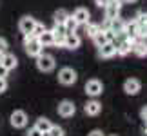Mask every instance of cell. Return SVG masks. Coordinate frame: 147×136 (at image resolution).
<instances>
[{
  "instance_id": "cell-1",
  "label": "cell",
  "mask_w": 147,
  "mask_h": 136,
  "mask_svg": "<svg viewBox=\"0 0 147 136\" xmlns=\"http://www.w3.org/2000/svg\"><path fill=\"white\" fill-rule=\"evenodd\" d=\"M24 45H26L27 55L35 56V58L38 55H42V51H44V45L38 42L36 36H33V35H24Z\"/></svg>"
},
{
  "instance_id": "cell-2",
  "label": "cell",
  "mask_w": 147,
  "mask_h": 136,
  "mask_svg": "<svg viewBox=\"0 0 147 136\" xmlns=\"http://www.w3.org/2000/svg\"><path fill=\"white\" fill-rule=\"evenodd\" d=\"M78 80V75L75 69H71V67H64V69H60L58 73V82L62 86H73Z\"/></svg>"
},
{
  "instance_id": "cell-3",
  "label": "cell",
  "mask_w": 147,
  "mask_h": 136,
  "mask_svg": "<svg viewBox=\"0 0 147 136\" xmlns=\"http://www.w3.org/2000/svg\"><path fill=\"white\" fill-rule=\"evenodd\" d=\"M36 67L40 69L42 73H49L55 69V58L51 55H38L36 56Z\"/></svg>"
},
{
  "instance_id": "cell-4",
  "label": "cell",
  "mask_w": 147,
  "mask_h": 136,
  "mask_svg": "<svg viewBox=\"0 0 147 136\" xmlns=\"http://www.w3.org/2000/svg\"><path fill=\"white\" fill-rule=\"evenodd\" d=\"M104 9H105V18H109V20L116 18L122 11V0H111V2H107Z\"/></svg>"
},
{
  "instance_id": "cell-5",
  "label": "cell",
  "mask_w": 147,
  "mask_h": 136,
  "mask_svg": "<svg viewBox=\"0 0 147 136\" xmlns=\"http://www.w3.org/2000/svg\"><path fill=\"white\" fill-rule=\"evenodd\" d=\"M75 112H76V107H75V104H73L71 100H64V102H60V104H58V114L60 116L71 118Z\"/></svg>"
},
{
  "instance_id": "cell-6",
  "label": "cell",
  "mask_w": 147,
  "mask_h": 136,
  "mask_svg": "<svg viewBox=\"0 0 147 136\" xmlns=\"http://www.w3.org/2000/svg\"><path fill=\"white\" fill-rule=\"evenodd\" d=\"M11 125L16 127V129H22L27 125V114L24 111H15L11 114Z\"/></svg>"
},
{
  "instance_id": "cell-7",
  "label": "cell",
  "mask_w": 147,
  "mask_h": 136,
  "mask_svg": "<svg viewBox=\"0 0 147 136\" xmlns=\"http://www.w3.org/2000/svg\"><path fill=\"white\" fill-rule=\"evenodd\" d=\"M102 91H104V86H102V82L100 80H89L86 83V93L89 96H100L102 94Z\"/></svg>"
},
{
  "instance_id": "cell-8",
  "label": "cell",
  "mask_w": 147,
  "mask_h": 136,
  "mask_svg": "<svg viewBox=\"0 0 147 136\" xmlns=\"http://www.w3.org/2000/svg\"><path fill=\"white\" fill-rule=\"evenodd\" d=\"M36 26V20L31 18V16H24V18H20V24H18V29L24 33V35H31L33 29H35Z\"/></svg>"
},
{
  "instance_id": "cell-9",
  "label": "cell",
  "mask_w": 147,
  "mask_h": 136,
  "mask_svg": "<svg viewBox=\"0 0 147 136\" xmlns=\"http://www.w3.org/2000/svg\"><path fill=\"white\" fill-rule=\"evenodd\" d=\"M140 89H142V83H140V80H136V78H127L125 83H123V91H125L127 94H138Z\"/></svg>"
},
{
  "instance_id": "cell-10",
  "label": "cell",
  "mask_w": 147,
  "mask_h": 136,
  "mask_svg": "<svg viewBox=\"0 0 147 136\" xmlns=\"http://www.w3.org/2000/svg\"><path fill=\"white\" fill-rule=\"evenodd\" d=\"M80 42H82L80 36H78L75 31H73V33H67V35H65V42H64V47L65 49H78V47H80Z\"/></svg>"
},
{
  "instance_id": "cell-11",
  "label": "cell",
  "mask_w": 147,
  "mask_h": 136,
  "mask_svg": "<svg viewBox=\"0 0 147 136\" xmlns=\"http://www.w3.org/2000/svg\"><path fill=\"white\" fill-rule=\"evenodd\" d=\"M98 55L102 58H111V56L116 55V44L115 42H107L102 47H98Z\"/></svg>"
},
{
  "instance_id": "cell-12",
  "label": "cell",
  "mask_w": 147,
  "mask_h": 136,
  "mask_svg": "<svg viewBox=\"0 0 147 136\" xmlns=\"http://www.w3.org/2000/svg\"><path fill=\"white\" fill-rule=\"evenodd\" d=\"M73 18L78 22V26H86L89 22V11L86 7H76L75 13H73Z\"/></svg>"
},
{
  "instance_id": "cell-13",
  "label": "cell",
  "mask_w": 147,
  "mask_h": 136,
  "mask_svg": "<svg viewBox=\"0 0 147 136\" xmlns=\"http://www.w3.org/2000/svg\"><path fill=\"white\" fill-rule=\"evenodd\" d=\"M84 111H86V114H89V116H96L98 112L102 111V104L96 102V100H91V102H87V104H86Z\"/></svg>"
},
{
  "instance_id": "cell-14",
  "label": "cell",
  "mask_w": 147,
  "mask_h": 136,
  "mask_svg": "<svg viewBox=\"0 0 147 136\" xmlns=\"http://www.w3.org/2000/svg\"><path fill=\"white\" fill-rule=\"evenodd\" d=\"M133 53L136 55V56H140V58H144V56H147V42L145 40H136L133 44Z\"/></svg>"
},
{
  "instance_id": "cell-15",
  "label": "cell",
  "mask_w": 147,
  "mask_h": 136,
  "mask_svg": "<svg viewBox=\"0 0 147 136\" xmlns=\"http://www.w3.org/2000/svg\"><path fill=\"white\" fill-rule=\"evenodd\" d=\"M133 44L134 42H131V40H122L120 44H116V55H122V56H125V55H129L133 51Z\"/></svg>"
},
{
  "instance_id": "cell-16",
  "label": "cell",
  "mask_w": 147,
  "mask_h": 136,
  "mask_svg": "<svg viewBox=\"0 0 147 136\" xmlns=\"http://www.w3.org/2000/svg\"><path fill=\"white\" fill-rule=\"evenodd\" d=\"M38 42H40L44 47H49V45H55V35H53V29L51 31H44L40 36H38Z\"/></svg>"
},
{
  "instance_id": "cell-17",
  "label": "cell",
  "mask_w": 147,
  "mask_h": 136,
  "mask_svg": "<svg viewBox=\"0 0 147 136\" xmlns=\"http://www.w3.org/2000/svg\"><path fill=\"white\" fill-rule=\"evenodd\" d=\"M123 27H125V22H123L122 18H113L111 20V26H109V29L115 33V35H123Z\"/></svg>"
},
{
  "instance_id": "cell-18",
  "label": "cell",
  "mask_w": 147,
  "mask_h": 136,
  "mask_svg": "<svg viewBox=\"0 0 147 136\" xmlns=\"http://www.w3.org/2000/svg\"><path fill=\"white\" fill-rule=\"evenodd\" d=\"M16 64H18V60H16V56L15 55H9V53H4V58H2V65L5 67L7 71L11 69H15Z\"/></svg>"
},
{
  "instance_id": "cell-19",
  "label": "cell",
  "mask_w": 147,
  "mask_h": 136,
  "mask_svg": "<svg viewBox=\"0 0 147 136\" xmlns=\"http://www.w3.org/2000/svg\"><path fill=\"white\" fill-rule=\"evenodd\" d=\"M35 127H36L40 133H44V134H46V133L49 131V129L53 127V123H51V120H47V118H44V116H42V118H38V120H36Z\"/></svg>"
},
{
  "instance_id": "cell-20",
  "label": "cell",
  "mask_w": 147,
  "mask_h": 136,
  "mask_svg": "<svg viewBox=\"0 0 147 136\" xmlns=\"http://www.w3.org/2000/svg\"><path fill=\"white\" fill-rule=\"evenodd\" d=\"M93 40H94V44H96L98 47H102L104 44L109 42V40H107V35H105V31H104V29H100V31L96 33V35L93 36Z\"/></svg>"
},
{
  "instance_id": "cell-21",
  "label": "cell",
  "mask_w": 147,
  "mask_h": 136,
  "mask_svg": "<svg viewBox=\"0 0 147 136\" xmlns=\"http://www.w3.org/2000/svg\"><path fill=\"white\" fill-rule=\"evenodd\" d=\"M67 16H69V13L64 9H58L55 13V24H65V20H67Z\"/></svg>"
},
{
  "instance_id": "cell-22",
  "label": "cell",
  "mask_w": 147,
  "mask_h": 136,
  "mask_svg": "<svg viewBox=\"0 0 147 136\" xmlns=\"http://www.w3.org/2000/svg\"><path fill=\"white\" fill-rule=\"evenodd\" d=\"M100 29H102L100 24H91V22H87V24H86V33H87V36H91V38L96 35Z\"/></svg>"
},
{
  "instance_id": "cell-23",
  "label": "cell",
  "mask_w": 147,
  "mask_h": 136,
  "mask_svg": "<svg viewBox=\"0 0 147 136\" xmlns=\"http://www.w3.org/2000/svg\"><path fill=\"white\" fill-rule=\"evenodd\" d=\"M65 29H67V33H73V31H76V27H78V22L75 20V18H73V16L69 15V16H67V20H65Z\"/></svg>"
},
{
  "instance_id": "cell-24",
  "label": "cell",
  "mask_w": 147,
  "mask_h": 136,
  "mask_svg": "<svg viewBox=\"0 0 147 136\" xmlns=\"http://www.w3.org/2000/svg\"><path fill=\"white\" fill-rule=\"evenodd\" d=\"M53 35H55V45H60V47H64V42H65V35H67V33L53 31Z\"/></svg>"
},
{
  "instance_id": "cell-25",
  "label": "cell",
  "mask_w": 147,
  "mask_h": 136,
  "mask_svg": "<svg viewBox=\"0 0 147 136\" xmlns=\"http://www.w3.org/2000/svg\"><path fill=\"white\" fill-rule=\"evenodd\" d=\"M46 136H64V131H62V127L53 125V127H51L49 131L46 133Z\"/></svg>"
},
{
  "instance_id": "cell-26",
  "label": "cell",
  "mask_w": 147,
  "mask_h": 136,
  "mask_svg": "<svg viewBox=\"0 0 147 136\" xmlns=\"http://www.w3.org/2000/svg\"><path fill=\"white\" fill-rule=\"evenodd\" d=\"M138 38H142V40H145L147 38V24H140L138 26V33H136Z\"/></svg>"
},
{
  "instance_id": "cell-27",
  "label": "cell",
  "mask_w": 147,
  "mask_h": 136,
  "mask_svg": "<svg viewBox=\"0 0 147 136\" xmlns=\"http://www.w3.org/2000/svg\"><path fill=\"white\" fill-rule=\"evenodd\" d=\"M44 31H46V27H44V24H38V22H36V26H35V29H33V33H31V35L38 38V36H40Z\"/></svg>"
},
{
  "instance_id": "cell-28",
  "label": "cell",
  "mask_w": 147,
  "mask_h": 136,
  "mask_svg": "<svg viewBox=\"0 0 147 136\" xmlns=\"http://www.w3.org/2000/svg\"><path fill=\"white\" fill-rule=\"evenodd\" d=\"M27 136H46L44 133H40L36 127H33V129H29V133H27Z\"/></svg>"
},
{
  "instance_id": "cell-29",
  "label": "cell",
  "mask_w": 147,
  "mask_h": 136,
  "mask_svg": "<svg viewBox=\"0 0 147 136\" xmlns=\"http://www.w3.org/2000/svg\"><path fill=\"white\" fill-rule=\"evenodd\" d=\"M7 51V42H5V38H0V53H5Z\"/></svg>"
},
{
  "instance_id": "cell-30",
  "label": "cell",
  "mask_w": 147,
  "mask_h": 136,
  "mask_svg": "<svg viewBox=\"0 0 147 136\" xmlns=\"http://www.w3.org/2000/svg\"><path fill=\"white\" fill-rule=\"evenodd\" d=\"M5 89H7V82H5V78H0V93H4Z\"/></svg>"
},
{
  "instance_id": "cell-31",
  "label": "cell",
  "mask_w": 147,
  "mask_h": 136,
  "mask_svg": "<svg viewBox=\"0 0 147 136\" xmlns=\"http://www.w3.org/2000/svg\"><path fill=\"white\" fill-rule=\"evenodd\" d=\"M7 73H9V71L5 69L2 64H0V78H5V76H7Z\"/></svg>"
},
{
  "instance_id": "cell-32",
  "label": "cell",
  "mask_w": 147,
  "mask_h": 136,
  "mask_svg": "<svg viewBox=\"0 0 147 136\" xmlns=\"http://www.w3.org/2000/svg\"><path fill=\"white\" fill-rule=\"evenodd\" d=\"M87 136H105V134H104V133H102V131H100V129H94V131H91V133H89Z\"/></svg>"
},
{
  "instance_id": "cell-33",
  "label": "cell",
  "mask_w": 147,
  "mask_h": 136,
  "mask_svg": "<svg viewBox=\"0 0 147 136\" xmlns=\"http://www.w3.org/2000/svg\"><path fill=\"white\" fill-rule=\"evenodd\" d=\"M107 2H109V0H96V5H98V7H105Z\"/></svg>"
},
{
  "instance_id": "cell-34",
  "label": "cell",
  "mask_w": 147,
  "mask_h": 136,
  "mask_svg": "<svg viewBox=\"0 0 147 136\" xmlns=\"http://www.w3.org/2000/svg\"><path fill=\"white\" fill-rule=\"evenodd\" d=\"M140 114H142V118H144V120L147 122V105H145L144 109H142V112H140Z\"/></svg>"
},
{
  "instance_id": "cell-35",
  "label": "cell",
  "mask_w": 147,
  "mask_h": 136,
  "mask_svg": "<svg viewBox=\"0 0 147 136\" xmlns=\"http://www.w3.org/2000/svg\"><path fill=\"white\" fill-rule=\"evenodd\" d=\"M2 58H4V53H0V64H2Z\"/></svg>"
},
{
  "instance_id": "cell-36",
  "label": "cell",
  "mask_w": 147,
  "mask_h": 136,
  "mask_svg": "<svg viewBox=\"0 0 147 136\" xmlns=\"http://www.w3.org/2000/svg\"><path fill=\"white\" fill-rule=\"evenodd\" d=\"M144 134H145V136H147V125H145V129H144Z\"/></svg>"
},
{
  "instance_id": "cell-37",
  "label": "cell",
  "mask_w": 147,
  "mask_h": 136,
  "mask_svg": "<svg viewBox=\"0 0 147 136\" xmlns=\"http://www.w3.org/2000/svg\"><path fill=\"white\" fill-rule=\"evenodd\" d=\"M123 2H134V0H123Z\"/></svg>"
},
{
  "instance_id": "cell-38",
  "label": "cell",
  "mask_w": 147,
  "mask_h": 136,
  "mask_svg": "<svg viewBox=\"0 0 147 136\" xmlns=\"http://www.w3.org/2000/svg\"><path fill=\"white\" fill-rule=\"evenodd\" d=\"M109 2H111V0H109Z\"/></svg>"
}]
</instances>
